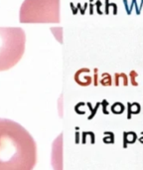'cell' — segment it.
I'll return each instance as SVG.
<instances>
[{"label":"cell","mask_w":143,"mask_h":170,"mask_svg":"<svg viewBox=\"0 0 143 170\" xmlns=\"http://www.w3.org/2000/svg\"><path fill=\"white\" fill-rule=\"evenodd\" d=\"M37 144L31 133L9 118H0V170H33Z\"/></svg>","instance_id":"6da1fadb"},{"label":"cell","mask_w":143,"mask_h":170,"mask_svg":"<svg viewBox=\"0 0 143 170\" xmlns=\"http://www.w3.org/2000/svg\"><path fill=\"white\" fill-rule=\"evenodd\" d=\"M94 85L97 86V70H94Z\"/></svg>","instance_id":"5bb4252c"},{"label":"cell","mask_w":143,"mask_h":170,"mask_svg":"<svg viewBox=\"0 0 143 170\" xmlns=\"http://www.w3.org/2000/svg\"><path fill=\"white\" fill-rule=\"evenodd\" d=\"M122 80L123 82V86L124 87H127L128 86V78H127V75L124 74V73H120L118 74L116 73L114 75V85L115 86H119V81Z\"/></svg>","instance_id":"277c9868"},{"label":"cell","mask_w":143,"mask_h":170,"mask_svg":"<svg viewBox=\"0 0 143 170\" xmlns=\"http://www.w3.org/2000/svg\"><path fill=\"white\" fill-rule=\"evenodd\" d=\"M124 111H125V107L122 103H115L111 107V111L115 114H120Z\"/></svg>","instance_id":"5b68a950"},{"label":"cell","mask_w":143,"mask_h":170,"mask_svg":"<svg viewBox=\"0 0 143 170\" xmlns=\"http://www.w3.org/2000/svg\"><path fill=\"white\" fill-rule=\"evenodd\" d=\"M140 135H141V136L138 137V140H139V142H140V143H143V131L140 132Z\"/></svg>","instance_id":"9a60e30c"},{"label":"cell","mask_w":143,"mask_h":170,"mask_svg":"<svg viewBox=\"0 0 143 170\" xmlns=\"http://www.w3.org/2000/svg\"><path fill=\"white\" fill-rule=\"evenodd\" d=\"M131 103H127V120H131Z\"/></svg>","instance_id":"8fae6325"},{"label":"cell","mask_w":143,"mask_h":170,"mask_svg":"<svg viewBox=\"0 0 143 170\" xmlns=\"http://www.w3.org/2000/svg\"><path fill=\"white\" fill-rule=\"evenodd\" d=\"M101 85L103 86H111L112 81H111V77L108 74H103V80L100 81Z\"/></svg>","instance_id":"ba28073f"},{"label":"cell","mask_w":143,"mask_h":170,"mask_svg":"<svg viewBox=\"0 0 143 170\" xmlns=\"http://www.w3.org/2000/svg\"><path fill=\"white\" fill-rule=\"evenodd\" d=\"M106 6H107V7H106V11H105V13L107 14V13H108V0H106Z\"/></svg>","instance_id":"2e32d148"},{"label":"cell","mask_w":143,"mask_h":170,"mask_svg":"<svg viewBox=\"0 0 143 170\" xmlns=\"http://www.w3.org/2000/svg\"><path fill=\"white\" fill-rule=\"evenodd\" d=\"M138 77V74L137 72H135L134 70L130 71V73H129V79H130V83L133 87H137L138 86V83L136 82V78Z\"/></svg>","instance_id":"52a82bcc"},{"label":"cell","mask_w":143,"mask_h":170,"mask_svg":"<svg viewBox=\"0 0 143 170\" xmlns=\"http://www.w3.org/2000/svg\"><path fill=\"white\" fill-rule=\"evenodd\" d=\"M107 104H107V101H104L103 103V111H104V114H108V113H107V111H106V107H107Z\"/></svg>","instance_id":"4fadbf2b"},{"label":"cell","mask_w":143,"mask_h":170,"mask_svg":"<svg viewBox=\"0 0 143 170\" xmlns=\"http://www.w3.org/2000/svg\"><path fill=\"white\" fill-rule=\"evenodd\" d=\"M141 111V105L139 103H131V114H138Z\"/></svg>","instance_id":"9c48e42d"},{"label":"cell","mask_w":143,"mask_h":170,"mask_svg":"<svg viewBox=\"0 0 143 170\" xmlns=\"http://www.w3.org/2000/svg\"><path fill=\"white\" fill-rule=\"evenodd\" d=\"M124 132H125V136H126L127 144H133L138 139L136 132L134 131H124Z\"/></svg>","instance_id":"8992f818"},{"label":"cell","mask_w":143,"mask_h":170,"mask_svg":"<svg viewBox=\"0 0 143 170\" xmlns=\"http://www.w3.org/2000/svg\"><path fill=\"white\" fill-rule=\"evenodd\" d=\"M26 35L20 27H0V72L15 67L25 52Z\"/></svg>","instance_id":"7a4b0ae2"},{"label":"cell","mask_w":143,"mask_h":170,"mask_svg":"<svg viewBox=\"0 0 143 170\" xmlns=\"http://www.w3.org/2000/svg\"><path fill=\"white\" fill-rule=\"evenodd\" d=\"M105 134L108 135V137L105 138L104 141L107 142V143H113L114 142V134L112 133V132H105Z\"/></svg>","instance_id":"30bf717a"},{"label":"cell","mask_w":143,"mask_h":170,"mask_svg":"<svg viewBox=\"0 0 143 170\" xmlns=\"http://www.w3.org/2000/svg\"><path fill=\"white\" fill-rule=\"evenodd\" d=\"M123 3H124V6H125V10H126V12H127V15H130L131 11H130V7L128 6L127 0H123Z\"/></svg>","instance_id":"7c38bea8"},{"label":"cell","mask_w":143,"mask_h":170,"mask_svg":"<svg viewBox=\"0 0 143 170\" xmlns=\"http://www.w3.org/2000/svg\"><path fill=\"white\" fill-rule=\"evenodd\" d=\"M19 20L22 24L60 23V0H24Z\"/></svg>","instance_id":"3957f363"}]
</instances>
